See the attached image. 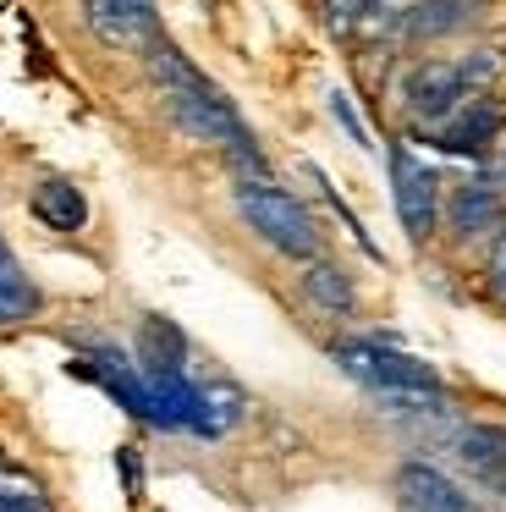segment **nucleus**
I'll return each instance as SVG.
<instances>
[{
    "label": "nucleus",
    "instance_id": "0eeeda50",
    "mask_svg": "<svg viewBox=\"0 0 506 512\" xmlns=\"http://www.w3.org/2000/svg\"><path fill=\"white\" fill-rule=\"evenodd\" d=\"M83 23L99 45L121 50H149L160 39V17H154V0H83Z\"/></svg>",
    "mask_w": 506,
    "mask_h": 512
},
{
    "label": "nucleus",
    "instance_id": "a211bd4d",
    "mask_svg": "<svg viewBox=\"0 0 506 512\" xmlns=\"http://www.w3.org/2000/svg\"><path fill=\"white\" fill-rule=\"evenodd\" d=\"M490 292L506 303V221L495 226V248H490Z\"/></svg>",
    "mask_w": 506,
    "mask_h": 512
},
{
    "label": "nucleus",
    "instance_id": "9b49d317",
    "mask_svg": "<svg viewBox=\"0 0 506 512\" xmlns=\"http://www.w3.org/2000/svg\"><path fill=\"white\" fill-rule=\"evenodd\" d=\"M490 6L495 0H418V12L407 17L402 34L407 39H451V34H462V28L484 23Z\"/></svg>",
    "mask_w": 506,
    "mask_h": 512
},
{
    "label": "nucleus",
    "instance_id": "39448f33",
    "mask_svg": "<svg viewBox=\"0 0 506 512\" xmlns=\"http://www.w3.org/2000/svg\"><path fill=\"white\" fill-rule=\"evenodd\" d=\"M391 204L413 248H424L440 232V177L407 144H391Z\"/></svg>",
    "mask_w": 506,
    "mask_h": 512
},
{
    "label": "nucleus",
    "instance_id": "f8f14e48",
    "mask_svg": "<svg viewBox=\"0 0 506 512\" xmlns=\"http://www.w3.org/2000/svg\"><path fill=\"white\" fill-rule=\"evenodd\" d=\"M39 309H44V292L33 287L22 259L0 243V325H28Z\"/></svg>",
    "mask_w": 506,
    "mask_h": 512
},
{
    "label": "nucleus",
    "instance_id": "ddd939ff",
    "mask_svg": "<svg viewBox=\"0 0 506 512\" xmlns=\"http://www.w3.org/2000/svg\"><path fill=\"white\" fill-rule=\"evenodd\" d=\"M28 204H33V215H39L50 232H83V221H88V199L66 177H44Z\"/></svg>",
    "mask_w": 506,
    "mask_h": 512
},
{
    "label": "nucleus",
    "instance_id": "2eb2a0df",
    "mask_svg": "<svg viewBox=\"0 0 506 512\" xmlns=\"http://www.w3.org/2000/svg\"><path fill=\"white\" fill-rule=\"evenodd\" d=\"M303 292H308V303H319L325 314H352L358 309L352 276L341 265H330V259H303Z\"/></svg>",
    "mask_w": 506,
    "mask_h": 512
},
{
    "label": "nucleus",
    "instance_id": "9d476101",
    "mask_svg": "<svg viewBox=\"0 0 506 512\" xmlns=\"http://www.w3.org/2000/svg\"><path fill=\"white\" fill-rule=\"evenodd\" d=\"M396 501H402V512H479V501H473L451 474H440L435 463H402L396 468Z\"/></svg>",
    "mask_w": 506,
    "mask_h": 512
},
{
    "label": "nucleus",
    "instance_id": "f3484780",
    "mask_svg": "<svg viewBox=\"0 0 506 512\" xmlns=\"http://www.w3.org/2000/svg\"><path fill=\"white\" fill-rule=\"evenodd\" d=\"M369 6H374V0H319V17H325L330 34L352 39L363 28V17H369Z\"/></svg>",
    "mask_w": 506,
    "mask_h": 512
},
{
    "label": "nucleus",
    "instance_id": "f03ea898",
    "mask_svg": "<svg viewBox=\"0 0 506 512\" xmlns=\"http://www.w3.org/2000/svg\"><path fill=\"white\" fill-rule=\"evenodd\" d=\"M506 72V50H468V56H424L402 72V105L413 122L440 127L451 111L490 94Z\"/></svg>",
    "mask_w": 506,
    "mask_h": 512
},
{
    "label": "nucleus",
    "instance_id": "20e7f679",
    "mask_svg": "<svg viewBox=\"0 0 506 512\" xmlns=\"http://www.w3.org/2000/svg\"><path fill=\"white\" fill-rule=\"evenodd\" d=\"M231 204L248 221L259 243H270L286 259H319L325 254V232H319L314 210L297 193H286L275 177H231Z\"/></svg>",
    "mask_w": 506,
    "mask_h": 512
},
{
    "label": "nucleus",
    "instance_id": "423d86ee",
    "mask_svg": "<svg viewBox=\"0 0 506 512\" xmlns=\"http://www.w3.org/2000/svg\"><path fill=\"white\" fill-rule=\"evenodd\" d=\"M506 221V160H501V144L484 155V171L468 177L446 204V226H451V243H479L484 232Z\"/></svg>",
    "mask_w": 506,
    "mask_h": 512
},
{
    "label": "nucleus",
    "instance_id": "f257e3e1",
    "mask_svg": "<svg viewBox=\"0 0 506 512\" xmlns=\"http://www.w3.org/2000/svg\"><path fill=\"white\" fill-rule=\"evenodd\" d=\"M143 61H149V78L165 100V116H171L193 144L220 149V155L231 160V177H270L259 138L248 133V122H242L237 105L226 100V89H215V83H209L176 45H165V39H154V45L143 50Z\"/></svg>",
    "mask_w": 506,
    "mask_h": 512
},
{
    "label": "nucleus",
    "instance_id": "1a4fd4ad",
    "mask_svg": "<svg viewBox=\"0 0 506 512\" xmlns=\"http://www.w3.org/2000/svg\"><path fill=\"white\" fill-rule=\"evenodd\" d=\"M451 452H457L462 474L506 507V424H462Z\"/></svg>",
    "mask_w": 506,
    "mask_h": 512
},
{
    "label": "nucleus",
    "instance_id": "6e6552de",
    "mask_svg": "<svg viewBox=\"0 0 506 512\" xmlns=\"http://www.w3.org/2000/svg\"><path fill=\"white\" fill-rule=\"evenodd\" d=\"M435 133V144L446 149V155H473L484 160L495 144H501L506 133V100H495V94H479V100H468L462 111H451L440 127H429Z\"/></svg>",
    "mask_w": 506,
    "mask_h": 512
},
{
    "label": "nucleus",
    "instance_id": "7ed1b4c3",
    "mask_svg": "<svg viewBox=\"0 0 506 512\" xmlns=\"http://www.w3.org/2000/svg\"><path fill=\"white\" fill-rule=\"evenodd\" d=\"M336 364L347 369L358 386H369L391 413H440L446 408L440 375L413 353H396V347H385V342H341Z\"/></svg>",
    "mask_w": 506,
    "mask_h": 512
},
{
    "label": "nucleus",
    "instance_id": "4468645a",
    "mask_svg": "<svg viewBox=\"0 0 506 512\" xmlns=\"http://www.w3.org/2000/svg\"><path fill=\"white\" fill-rule=\"evenodd\" d=\"M138 364L149 369V375H176V369L187 364V342H182V331H176L165 314H143V325H138Z\"/></svg>",
    "mask_w": 506,
    "mask_h": 512
},
{
    "label": "nucleus",
    "instance_id": "dca6fc26",
    "mask_svg": "<svg viewBox=\"0 0 506 512\" xmlns=\"http://www.w3.org/2000/svg\"><path fill=\"white\" fill-rule=\"evenodd\" d=\"M413 12H418V0H374L358 34L363 39H391V34H402V28H407V17H413Z\"/></svg>",
    "mask_w": 506,
    "mask_h": 512
}]
</instances>
